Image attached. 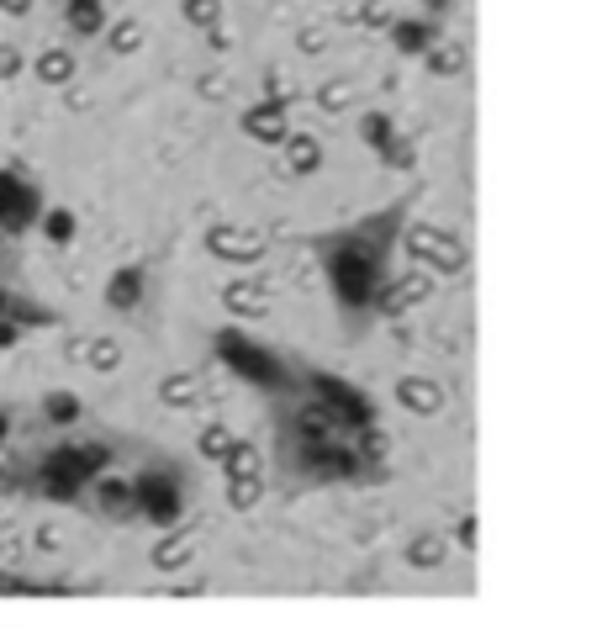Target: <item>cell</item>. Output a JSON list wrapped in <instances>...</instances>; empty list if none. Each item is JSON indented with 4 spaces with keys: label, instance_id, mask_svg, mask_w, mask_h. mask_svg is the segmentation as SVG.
<instances>
[{
    "label": "cell",
    "instance_id": "cell-1",
    "mask_svg": "<svg viewBox=\"0 0 602 629\" xmlns=\"http://www.w3.org/2000/svg\"><path fill=\"white\" fill-rule=\"evenodd\" d=\"M397 233H402V207H386L375 217H360L354 228L317 238V259H323L333 307L349 333H360L375 312H386V270H391Z\"/></svg>",
    "mask_w": 602,
    "mask_h": 629
},
{
    "label": "cell",
    "instance_id": "cell-2",
    "mask_svg": "<svg viewBox=\"0 0 602 629\" xmlns=\"http://www.w3.org/2000/svg\"><path fill=\"white\" fill-rule=\"evenodd\" d=\"M111 460H117V450H111L106 439H74V444L48 450L43 460H32L11 487L43 497V503H80V497L90 492V481L106 476Z\"/></svg>",
    "mask_w": 602,
    "mask_h": 629
},
{
    "label": "cell",
    "instance_id": "cell-3",
    "mask_svg": "<svg viewBox=\"0 0 602 629\" xmlns=\"http://www.w3.org/2000/svg\"><path fill=\"white\" fill-rule=\"evenodd\" d=\"M212 349H217V360L228 365L238 381H249L254 392H265V397H286L291 386H296V365L286 355H275L270 344L249 339L243 328H217Z\"/></svg>",
    "mask_w": 602,
    "mask_h": 629
},
{
    "label": "cell",
    "instance_id": "cell-4",
    "mask_svg": "<svg viewBox=\"0 0 602 629\" xmlns=\"http://www.w3.org/2000/svg\"><path fill=\"white\" fill-rule=\"evenodd\" d=\"M133 497H138L143 524H154L164 534L185 518V481H180V471L169 466V460H164V466H143L133 476Z\"/></svg>",
    "mask_w": 602,
    "mask_h": 629
},
{
    "label": "cell",
    "instance_id": "cell-5",
    "mask_svg": "<svg viewBox=\"0 0 602 629\" xmlns=\"http://www.w3.org/2000/svg\"><path fill=\"white\" fill-rule=\"evenodd\" d=\"M43 217V191L16 170H0V233H27Z\"/></svg>",
    "mask_w": 602,
    "mask_h": 629
},
{
    "label": "cell",
    "instance_id": "cell-6",
    "mask_svg": "<svg viewBox=\"0 0 602 629\" xmlns=\"http://www.w3.org/2000/svg\"><path fill=\"white\" fill-rule=\"evenodd\" d=\"M27 69L37 74V85H74L80 59H74L69 43H48V48H37V59H32Z\"/></svg>",
    "mask_w": 602,
    "mask_h": 629
},
{
    "label": "cell",
    "instance_id": "cell-7",
    "mask_svg": "<svg viewBox=\"0 0 602 629\" xmlns=\"http://www.w3.org/2000/svg\"><path fill=\"white\" fill-rule=\"evenodd\" d=\"M206 249H212L217 259H233V265H254V259L265 254L259 233H249V228H212L206 233Z\"/></svg>",
    "mask_w": 602,
    "mask_h": 629
},
{
    "label": "cell",
    "instance_id": "cell-8",
    "mask_svg": "<svg viewBox=\"0 0 602 629\" xmlns=\"http://www.w3.org/2000/svg\"><path fill=\"white\" fill-rule=\"evenodd\" d=\"M143 291H148V270L143 265H122V270H111V281H106V307L111 312H138Z\"/></svg>",
    "mask_w": 602,
    "mask_h": 629
},
{
    "label": "cell",
    "instance_id": "cell-9",
    "mask_svg": "<svg viewBox=\"0 0 602 629\" xmlns=\"http://www.w3.org/2000/svg\"><path fill=\"white\" fill-rule=\"evenodd\" d=\"M90 503H96V513H106V518H138L133 481H117V476L90 481Z\"/></svg>",
    "mask_w": 602,
    "mask_h": 629
},
{
    "label": "cell",
    "instance_id": "cell-10",
    "mask_svg": "<svg viewBox=\"0 0 602 629\" xmlns=\"http://www.w3.org/2000/svg\"><path fill=\"white\" fill-rule=\"evenodd\" d=\"M243 133L259 138V143H280V138H291V127H286V106H280V101L249 106V111H243Z\"/></svg>",
    "mask_w": 602,
    "mask_h": 629
},
{
    "label": "cell",
    "instance_id": "cell-11",
    "mask_svg": "<svg viewBox=\"0 0 602 629\" xmlns=\"http://www.w3.org/2000/svg\"><path fill=\"white\" fill-rule=\"evenodd\" d=\"M64 22L80 37H101L106 32V6L101 0H64Z\"/></svg>",
    "mask_w": 602,
    "mask_h": 629
},
{
    "label": "cell",
    "instance_id": "cell-12",
    "mask_svg": "<svg viewBox=\"0 0 602 629\" xmlns=\"http://www.w3.org/2000/svg\"><path fill=\"white\" fill-rule=\"evenodd\" d=\"M37 233H43L53 249H64V244H74V233H80V217H74L69 207H43V217H37Z\"/></svg>",
    "mask_w": 602,
    "mask_h": 629
},
{
    "label": "cell",
    "instance_id": "cell-13",
    "mask_svg": "<svg viewBox=\"0 0 602 629\" xmlns=\"http://www.w3.org/2000/svg\"><path fill=\"white\" fill-rule=\"evenodd\" d=\"M37 413H43V423H53V429H69V423L85 418V402L74 392H48L43 402H37Z\"/></svg>",
    "mask_w": 602,
    "mask_h": 629
},
{
    "label": "cell",
    "instance_id": "cell-14",
    "mask_svg": "<svg viewBox=\"0 0 602 629\" xmlns=\"http://www.w3.org/2000/svg\"><path fill=\"white\" fill-rule=\"evenodd\" d=\"M6 318H11V323H22V328H53V323H59V312L43 307V302H22V296H11Z\"/></svg>",
    "mask_w": 602,
    "mask_h": 629
},
{
    "label": "cell",
    "instance_id": "cell-15",
    "mask_svg": "<svg viewBox=\"0 0 602 629\" xmlns=\"http://www.w3.org/2000/svg\"><path fill=\"white\" fill-rule=\"evenodd\" d=\"M185 561H191V540H164L154 555V566H185Z\"/></svg>",
    "mask_w": 602,
    "mask_h": 629
},
{
    "label": "cell",
    "instance_id": "cell-16",
    "mask_svg": "<svg viewBox=\"0 0 602 629\" xmlns=\"http://www.w3.org/2000/svg\"><path fill=\"white\" fill-rule=\"evenodd\" d=\"M397 37H402V48H407V53H423L434 32H428L423 22H402V27H397Z\"/></svg>",
    "mask_w": 602,
    "mask_h": 629
},
{
    "label": "cell",
    "instance_id": "cell-17",
    "mask_svg": "<svg viewBox=\"0 0 602 629\" xmlns=\"http://www.w3.org/2000/svg\"><path fill=\"white\" fill-rule=\"evenodd\" d=\"M106 37H111V48H117V53H133V48H138V22H117V27H106Z\"/></svg>",
    "mask_w": 602,
    "mask_h": 629
},
{
    "label": "cell",
    "instance_id": "cell-18",
    "mask_svg": "<svg viewBox=\"0 0 602 629\" xmlns=\"http://www.w3.org/2000/svg\"><path fill=\"white\" fill-rule=\"evenodd\" d=\"M85 360L96 365V370H111V365H117V339H96V344L85 349Z\"/></svg>",
    "mask_w": 602,
    "mask_h": 629
},
{
    "label": "cell",
    "instance_id": "cell-19",
    "mask_svg": "<svg viewBox=\"0 0 602 629\" xmlns=\"http://www.w3.org/2000/svg\"><path fill=\"white\" fill-rule=\"evenodd\" d=\"M185 16H191L196 27H212L222 16V6H217V0H185Z\"/></svg>",
    "mask_w": 602,
    "mask_h": 629
},
{
    "label": "cell",
    "instance_id": "cell-20",
    "mask_svg": "<svg viewBox=\"0 0 602 629\" xmlns=\"http://www.w3.org/2000/svg\"><path fill=\"white\" fill-rule=\"evenodd\" d=\"M22 69H27V59H22V53H16L11 43H0V80L11 85V80H16V74H22Z\"/></svg>",
    "mask_w": 602,
    "mask_h": 629
},
{
    "label": "cell",
    "instance_id": "cell-21",
    "mask_svg": "<svg viewBox=\"0 0 602 629\" xmlns=\"http://www.w3.org/2000/svg\"><path fill=\"white\" fill-rule=\"evenodd\" d=\"M228 444H233V439H228V434H222V429H217V423H212V429H206V434H201V455H212V460H222V455H228Z\"/></svg>",
    "mask_w": 602,
    "mask_h": 629
},
{
    "label": "cell",
    "instance_id": "cell-22",
    "mask_svg": "<svg viewBox=\"0 0 602 629\" xmlns=\"http://www.w3.org/2000/svg\"><path fill=\"white\" fill-rule=\"evenodd\" d=\"M164 397H169V402H191V397H196V386H191V376H175V381H169V386H164Z\"/></svg>",
    "mask_w": 602,
    "mask_h": 629
},
{
    "label": "cell",
    "instance_id": "cell-23",
    "mask_svg": "<svg viewBox=\"0 0 602 629\" xmlns=\"http://www.w3.org/2000/svg\"><path fill=\"white\" fill-rule=\"evenodd\" d=\"M16 344H22V323L0 318V349H16Z\"/></svg>",
    "mask_w": 602,
    "mask_h": 629
},
{
    "label": "cell",
    "instance_id": "cell-24",
    "mask_svg": "<svg viewBox=\"0 0 602 629\" xmlns=\"http://www.w3.org/2000/svg\"><path fill=\"white\" fill-rule=\"evenodd\" d=\"M0 11H6V16H27L32 0H0Z\"/></svg>",
    "mask_w": 602,
    "mask_h": 629
},
{
    "label": "cell",
    "instance_id": "cell-25",
    "mask_svg": "<svg viewBox=\"0 0 602 629\" xmlns=\"http://www.w3.org/2000/svg\"><path fill=\"white\" fill-rule=\"evenodd\" d=\"M11 439V407H0V444Z\"/></svg>",
    "mask_w": 602,
    "mask_h": 629
},
{
    "label": "cell",
    "instance_id": "cell-26",
    "mask_svg": "<svg viewBox=\"0 0 602 629\" xmlns=\"http://www.w3.org/2000/svg\"><path fill=\"white\" fill-rule=\"evenodd\" d=\"M6 307H11V286L0 281V318H6Z\"/></svg>",
    "mask_w": 602,
    "mask_h": 629
}]
</instances>
